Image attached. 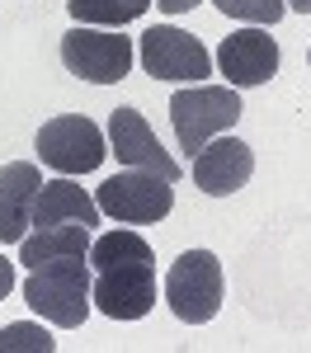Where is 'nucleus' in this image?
I'll list each match as a JSON object with an SVG mask.
<instances>
[{
    "label": "nucleus",
    "mask_w": 311,
    "mask_h": 353,
    "mask_svg": "<svg viewBox=\"0 0 311 353\" xmlns=\"http://www.w3.org/2000/svg\"><path fill=\"white\" fill-rule=\"evenodd\" d=\"M38 189H43V170L33 161H10L0 170V245H19L28 236Z\"/></svg>",
    "instance_id": "nucleus-12"
},
{
    "label": "nucleus",
    "mask_w": 311,
    "mask_h": 353,
    "mask_svg": "<svg viewBox=\"0 0 311 353\" xmlns=\"http://www.w3.org/2000/svg\"><path fill=\"white\" fill-rule=\"evenodd\" d=\"M99 212L123 226H146V221L170 217L174 208V184L161 179V174H146V170H123L99 184Z\"/></svg>",
    "instance_id": "nucleus-6"
},
{
    "label": "nucleus",
    "mask_w": 311,
    "mask_h": 353,
    "mask_svg": "<svg viewBox=\"0 0 311 353\" xmlns=\"http://www.w3.org/2000/svg\"><path fill=\"white\" fill-rule=\"evenodd\" d=\"M226 19H245L254 28H274L288 14V0H212Z\"/></svg>",
    "instance_id": "nucleus-17"
},
{
    "label": "nucleus",
    "mask_w": 311,
    "mask_h": 353,
    "mask_svg": "<svg viewBox=\"0 0 311 353\" xmlns=\"http://www.w3.org/2000/svg\"><path fill=\"white\" fill-rule=\"evenodd\" d=\"M132 259H151V245L137 231H109L99 241H90V269H113V264H132Z\"/></svg>",
    "instance_id": "nucleus-16"
},
{
    "label": "nucleus",
    "mask_w": 311,
    "mask_h": 353,
    "mask_svg": "<svg viewBox=\"0 0 311 353\" xmlns=\"http://www.w3.org/2000/svg\"><path fill=\"white\" fill-rule=\"evenodd\" d=\"M156 5H161L165 14H184V10H194L198 0H156Z\"/></svg>",
    "instance_id": "nucleus-20"
},
{
    "label": "nucleus",
    "mask_w": 311,
    "mask_h": 353,
    "mask_svg": "<svg viewBox=\"0 0 311 353\" xmlns=\"http://www.w3.org/2000/svg\"><path fill=\"white\" fill-rule=\"evenodd\" d=\"M61 66L90 85H113L132 71V38H123L118 28L76 24L61 38Z\"/></svg>",
    "instance_id": "nucleus-4"
},
{
    "label": "nucleus",
    "mask_w": 311,
    "mask_h": 353,
    "mask_svg": "<svg viewBox=\"0 0 311 353\" xmlns=\"http://www.w3.org/2000/svg\"><path fill=\"white\" fill-rule=\"evenodd\" d=\"M90 264L85 259H52V264H38L28 269L24 278V301L43 316L52 321L57 330H81L85 316H90Z\"/></svg>",
    "instance_id": "nucleus-1"
},
{
    "label": "nucleus",
    "mask_w": 311,
    "mask_h": 353,
    "mask_svg": "<svg viewBox=\"0 0 311 353\" xmlns=\"http://www.w3.org/2000/svg\"><path fill=\"white\" fill-rule=\"evenodd\" d=\"M217 66L236 90L264 85L279 76V43L269 38V28H236L217 43Z\"/></svg>",
    "instance_id": "nucleus-10"
},
{
    "label": "nucleus",
    "mask_w": 311,
    "mask_h": 353,
    "mask_svg": "<svg viewBox=\"0 0 311 353\" xmlns=\"http://www.w3.org/2000/svg\"><path fill=\"white\" fill-rule=\"evenodd\" d=\"M10 292H14V264H10V259L0 254V301L10 297Z\"/></svg>",
    "instance_id": "nucleus-19"
},
{
    "label": "nucleus",
    "mask_w": 311,
    "mask_h": 353,
    "mask_svg": "<svg viewBox=\"0 0 311 353\" xmlns=\"http://www.w3.org/2000/svg\"><path fill=\"white\" fill-rule=\"evenodd\" d=\"M151 0H66L76 24H94V28H123L146 14Z\"/></svg>",
    "instance_id": "nucleus-15"
},
{
    "label": "nucleus",
    "mask_w": 311,
    "mask_h": 353,
    "mask_svg": "<svg viewBox=\"0 0 311 353\" xmlns=\"http://www.w3.org/2000/svg\"><path fill=\"white\" fill-rule=\"evenodd\" d=\"M109 151L118 156V165L146 170V174H161V179H170V184H179V174H184L179 161L156 141L151 123H146L137 109H113L109 113Z\"/></svg>",
    "instance_id": "nucleus-9"
},
{
    "label": "nucleus",
    "mask_w": 311,
    "mask_h": 353,
    "mask_svg": "<svg viewBox=\"0 0 311 353\" xmlns=\"http://www.w3.org/2000/svg\"><path fill=\"white\" fill-rule=\"evenodd\" d=\"M52 259H90V226L57 221V226H33V236L19 241V264L38 269Z\"/></svg>",
    "instance_id": "nucleus-14"
},
{
    "label": "nucleus",
    "mask_w": 311,
    "mask_h": 353,
    "mask_svg": "<svg viewBox=\"0 0 311 353\" xmlns=\"http://www.w3.org/2000/svg\"><path fill=\"white\" fill-rule=\"evenodd\" d=\"M165 301L184 325H203L222 311V264L212 250H184L165 273Z\"/></svg>",
    "instance_id": "nucleus-3"
},
{
    "label": "nucleus",
    "mask_w": 311,
    "mask_h": 353,
    "mask_svg": "<svg viewBox=\"0 0 311 353\" xmlns=\"http://www.w3.org/2000/svg\"><path fill=\"white\" fill-rule=\"evenodd\" d=\"M254 174V151L241 137H212L194 156V184L208 198H231L236 189H245Z\"/></svg>",
    "instance_id": "nucleus-11"
},
{
    "label": "nucleus",
    "mask_w": 311,
    "mask_h": 353,
    "mask_svg": "<svg viewBox=\"0 0 311 353\" xmlns=\"http://www.w3.org/2000/svg\"><path fill=\"white\" fill-rule=\"evenodd\" d=\"M288 10H297V14H311V0H288Z\"/></svg>",
    "instance_id": "nucleus-21"
},
{
    "label": "nucleus",
    "mask_w": 311,
    "mask_h": 353,
    "mask_svg": "<svg viewBox=\"0 0 311 353\" xmlns=\"http://www.w3.org/2000/svg\"><path fill=\"white\" fill-rule=\"evenodd\" d=\"M236 118H241V94H236V85L198 81V85L179 90V94L170 99L174 141H179V151H189V161H194L212 137H222L226 128H236Z\"/></svg>",
    "instance_id": "nucleus-2"
},
{
    "label": "nucleus",
    "mask_w": 311,
    "mask_h": 353,
    "mask_svg": "<svg viewBox=\"0 0 311 353\" xmlns=\"http://www.w3.org/2000/svg\"><path fill=\"white\" fill-rule=\"evenodd\" d=\"M141 71L156 76V81H194L198 85L212 76V57H208V48L194 33L156 24L141 33Z\"/></svg>",
    "instance_id": "nucleus-7"
},
{
    "label": "nucleus",
    "mask_w": 311,
    "mask_h": 353,
    "mask_svg": "<svg viewBox=\"0 0 311 353\" xmlns=\"http://www.w3.org/2000/svg\"><path fill=\"white\" fill-rule=\"evenodd\" d=\"M19 349H28V353H52L57 339L43 325H33V321H14V325L0 330V353H19Z\"/></svg>",
    "instance_id": "nucleus-18"
},
{
    "label": "nucleus",
    "mask_w": 311,
    "mask_h": 353,
    "mask_svg": "<svg viewBox=\"0 0 311 353\" xmlns=\"http://www.w3.org/2000/svg\"><path fill=\"white\" fill-rule=\"evenodd\" d=\"M90 301L109 321H141L156 306V269H151V259L99 269L94 273V288H90Z\"/></svg>",
    "instance_id": "nucleus-8"
},
{
    "label": "nucleus",
    "mask_w": 311,
    "mask_h": 353,
    "mask_svg": "<svg viewBox=\"0 0 311 353\" xmlns=\"http://www.w3.org/2000/svg\"><path fill=\"white\" fill-rule=\"evenodd\" d=\"M99 203L90 198V193L71 179V174H61V179H43V189H38V203H33V226H57V221H81V226H99Z\"/></svg>",
    "instance_id": "nucleus-13"
},
{
    "label": "nucleus",
    "mask_w": 311,
    "mask_h": 353,
    "mask_svg": "<svg viewBox=\"0 0 311 353\" xmlns=\"http://www.w3.org/2000/svg\"><path fill=\"white\" fill-rule=\"evenodd\" d=\"M38 161L52 165L57 174H90L99 170L109 146H104V132L99 123H90L85 113H61V118H48L38 128Z\"/></svg>",
    "instance_id": "nucleus-5"
}]
</instances>
